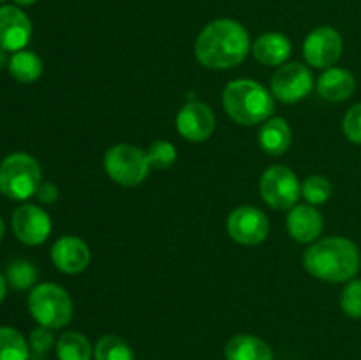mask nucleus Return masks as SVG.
<instances>
[{
	"instance_id": "cd10ccee",
	"label": "nucleus",
	"mask_w": 361,
	"mask_h": 360,
	"mask_svg": "<svg viewBox=\"0 0 361 360\" xmlns=\"http://www.w3.org/2000/svg\"><path fill=\"white\" fill-rule=\"evenodd\" d=\"M55 344V335H53L51 328H46L39 325L37 328L30 332V339H28V346H30V352L34 355H46V353L51 349V346Z\"/></svg>"
},
{
	"instance_id": "dca6fc26",
	"label": "nucleus",
	"mask_w": 361,
	"mask_h": 360,
	"mask_svg": "<svg viewBox=\"0 0 361 360\" xmlns=\"http://www.w3.org/2000/svg\"><path fill=\"white\" fill-rule=\"evenodd\" d=\"M356 90V80L348 69L328 67L317 80V92L323 99L331 102L348 101Z\"/></svg>"
},
{
	"instance_id": "72a5a7b5",
	"label": "nucleus",
	"mask_w": 361,
	"mask_h": 360,
	"mask_svg": "<svg viewBox=\"0 0 361 360\" xmlns=\"http://www.w3.org/2000/svg\"><path fill=\"white\" fill-rule=\"evenodd\" d=\"M4 233H6V224H4V219L0 217V242H2L4 239Z\"/></svg>"
},
{
	"instance_id": "7c9ffc66",
	"label": "nucleus",
	"mask_w": 361,
	"mask_h": 360,
	"mask_svg": "<svg viewBox=\"0 0 361 360\" xmlns=\"http://www.w3.org/2000/svg\"><path fill=\"white\" fill-rule=\"evenodd\" d=\"M6 66H9V56H7V52L4 48H0V71Z\"/></svg>"
},
{
	"instance_id": "c85d7f7f",
	"label": "nucleus",
	"mask_w": 361,
	"mask_h": 360,
	"mask_svg": "<svg viewBox=\"0 0 361 360\" xmlns=\"http://www.w3.org/2000/svg\"><path fill=\"white\" fill-rule=\"evenodd\" d=\"M342 129H344L345 138L353 143L361 145V102L353 106L344 116L342 122Z\"/></svg>"
},
{
	"instance_id": "f8f14e48",
	"label": "nucleus",
	"mask_w": 361,
	"mask_h": 360,
	"mask_svg": "<svg viewBox=\"0 0 361 360\" xmlns=\"http://www.w3.org/2000/svg\"><path fill=\"white\" fill-rule=\"evenodd\" d=\"M176 131L194 143L207 141L215 131L214 112L201 101L187 102L176 115Z\"/></svg>"
},
{
	"instance_id": "4be33fe9",
	"label": "nucleus",
	"mask_w": 361,
	"mask_h": 360,
	"mask_svg": "<svg viewBox=\"0 0 361 360\" xmlns=\"http://www.w3.org/2000/svg\"><path fill=\"white\" fill-rule=\"evenodd\" d=\"M30 346L20 330L0 327V360H28Z\"/></svg>"
},
{
	"instance_id": "2f4dec72",
	"label": "nucleus",
	"mask_w": 361,
	"mask_h": 360,
	"mask_svg": "<svg viewBox=\"0 0 361 360\" xmlns=\"http://www.w3.org/2000/svg\"><path fill=\"white\" fill-rule=\"evenodd\" d=\"M6 277H4L2 274H0V304H2V300L6 299V289H7V286H6Z\"/></svg>"
},
{
	"instance_id": "f257e3e1",
	"label": "nucleus",
	"mask_w": 361,
	"mask_h": 360,
	"mask_svg": "<svg viewBox=\"0 0 361 360\" xmlns=\"http://www.w3.org/2000/svg\"><path fill=\"white\" fill-rule=\"evenodd\" d=\"M250 52L247 28L231 18H219L208 23L197 35L194 53L208 69H231L240 66Z\"/></svg>"
},
{
	"instance_id": "473e14b6",
	"label": "nucleus",
	"mask_w": 361,
	"mask_h": 360,
	"mask_svg": "<svg viewBox=\"0 0 361 360\" xmlns=\"http://www.w3.org/2000/svg\"><path fill=\"white\" fill-rule=\"evenodd\" d=\"M14 2H16L18 6H32V4H35L37 0H14Z\"/></svg>"
},
{
	"instance_id": "ddd939ff",
	"label": "nucleus",
	"mask_w": 361,
	"mask_h": 360,
	"mask_svg": "<svg viewBox=\"0 0 361 360\" xmlns=\"http://www.w3.org/2000/svg\"><path fill=\"white\" fill-rule=\"evenodd\" d=\"M30 37V18L16 6L0 7V48L16 53L28 44Z\"/></svg>"
},
{
	"instance_id": "6ab92c4d",
	"label": "nucleus",
	"mask_w": 361,
	"mask_h": 360,
	"mask_svg": "<svg viewBox=\"0 0 361 360\" xmlns=\"http://www.w3.org/2000/svg\"><path fill=\"white\" fill-rule=\"evenodd\" d=\"M291 141L293 133L286 119H268L261 126L259 145L268 155H282L291 147Z\"/></svg>"
},
{
	"instance_id": "c756f323",
	"label": "nucleus",
	"mask_w": 361,
	"mask_h": 360,
	"mask_svg": "<svg viewBox=\"0 0 361 360\" xmlns=\"http://www.w3.org/2000/svg\"><path fill=\"white\" fill-rule=\"evenodd\" d=\"M37 198L46 205L55 203L59 200V187L51 182H42L37 189Z\"/></svg>"
},
{
	"instance_id": "9d476101",
	"label": "nucleus",
	"mask_w": 361,
	"mask_h": 360,
	"mask_svg": "<svg viewBox=\"0 0 361 360\" xmlns=\"http://www.w3.org/2000/svg\"><path fill=\"white\" fill-rule=\"evenodd\" d=\"M228 232L235 242L242 246H257L267 240L270 222L261 208L243 205L235 208L228 217Z\"/></svg>"
},
{
	"instance_id": "393cba45",
	"label": "nucleus",
	"mask_w": 361,
	"mask_h": 360,
	"mask_svg": "<svg viewBox=\"0 0 361 360\" xmlns=\"http://www.w3.org/2000/svg\"><path fill=\"white\" fill-rule=\"evenodd\" d=\"M331 193H334V187H331L330 180L326 176L312 175L302 184V196L314 207L326 203L331 198Z\"/></svg>"
},
{
	"instance_id": "9b49d317",
	"label": "nucleus",
	"mask_w": 361,
	"mask_h": 360,
	"mask_svg": "<svg viewBox=\"0 0 361 360\" xmlns=\"http://www.w3.org/2000/svg\"><path fill=\"white\" fill-rule=\"evenodd\" d=\"M11 224H13L14 236L25 246H39L46 242L51 233V217L48 212L32 203L18 207L11 219Z\"/></svg>"
},
{
	"instance_id": "5701e85b",
	"label": "nucleus",
	"mask_w": 361,
	"mask_h": 360,
	"mask_svg": "<svg viewBox=\"0 0 361 360\" xmlns=\"http://www.w3.org/2000/svg\"><path fill=\"white\" fill-rule=\"evenodd\" d=\"M94 360H134V353L126 339L104 335L95 344Z\"/></svg>"
},
{
	"instance_id": "aec40b11",
	"label": "nucleus",
	"mask_w": 361,
	"mask_h": 360,
	"mask_svg": "<svg viewBox=\"0 0 361 360\" xmlns=\"http://www.w3.org/2000/svg\"><path fill=\"white\" fill-rule=\"evenodd\" d=\"M9 74L20 83H34L42 74V60L34 52L20 49L9 59Z\"/></svg>"
},
{
	"instance_id": "423d86ee",
	"label": "nucleus",
	"mask_w": 361,
	"mask_h": 360,
	"mask_svg": "<svg viewBox=\"0 0 361 360\" xmlns=\"http://www.w3.org/2000/svg\"><path fill=\"white\" fill-rule=\"evenodd\" d=\"M104 169L113 182L126 187L140 186L150 173L147 152L130 143H120L104 155Z\"/></svg>"
},
{
	"instance_id": "a878e982",
	"label": "nucleus",
	"mask_w": 361,
	"mask_h": 360,
	"mask_svg": "<svg viewBox=\"0 0 361 360\" xmlns=\"http://www.w3.org/2000/svg\"><path fill=\"white\" fill-rule=\"evenodd\" d=\"M148 162H150V168L154 169H168L175 164L176 161V148L175 145L169 143V141L159 140L148 147L147 150Z\"/></svg>"
},
{
	"instance_id": "412c9836",
	"label": "nucleus",
	"mask_w": 361,
	"mask_h": 360,
	"mask_svg": "<svg viewBox=\"0 0 361 360\" xmlns=\"http://www.w3.org/2000/svg\"><path fill=\"white\" fill-rule=\"evenodd\" d=\"M92 356H94V348L80 332H66L56 341L59 360H92Z\"/></svg>"
},
{
	"instance_id": "1a4fd4ad",
	"label": "nucleus",
	"mask_w": 361,
	"mask_h": 360,
	"mask_svg": "<svg viewBox=\"0 0 361 360\" xmlns=\"http://www.w3.org/2000/svg\"><path fill=\"white\" fill-rule=\"evenodd\" d=\"M344 52L342 35L334 27H317L303 41V59L309 66L328 69L335 66Z\"/></svg>"
},
{
	"instance_id": "20e7f679",
	"label": "nucleus",
	"mask_w": 361,
	"mask_h": 360,
	"mask_svg": "<svg viewBox=\"0 0 361 360\" xmlns=\"http://www.w3.org/2000/svg\"><path fill=\"white\" fill-rule=\"evenodd\" d=\"M42 172L37 159L25 152H14L0 162V193L14 201H25L37 194Z\"/></svg>"
},
{
	"instance_id": "f704fd0d",
	"label": "nucleus",
	"mask_w": 361,
	"mask_h": 360,
	"mask_svg": "<svg viewBox=\"0 0 361 360\" xmlns=\"http://www.w3.org/2000/svg\"><path fill=\"white\" fill-rule=\"evenodd\" d=\"M4 2H6V0H0V7H2V6H4Z\"/></svg>"
},
{
	"instance_id": "4468645a",
	"label": "nucleus",
	"mask_w": 361,
	"mask_h": 360,
	"mask_svg": "<svg viewBox=\"0 0 361 360\" xmlns=\"http://www.w3.org/2000/svg\"><path fill=\"white\" fill-rule=\"evenodd\" d=\"M51 261L63 274H81L90 263V249L80 236H60L51 247Z\"/></svg>"
},
{
	"instance_id": "bb28decb",
	"label": "nucleus",
	"mask_w": 361,
	"mask_h": 360,
	"mask_svg": "<svg viewBox=\"0 0 361 360\" xmlns=\"http://www.w3.org/2000/svg\"><path fill=\"white\" fill-rule=\"evenodd\" d=\"M341 307L349 318L360 320L361 318V279H351L345 288L342 289Z\"/></svg>"
},
{
	"instance_id": "2eb2a0df",
	"label": "nucleus",
	"mask_w": 361,
	"mask_h": 360,
	"mask_svg": "<svg viewBox=\"0 0 361 360\" xmlns=\"http://www.w3.org/2000/svg\"><path fill=\"white\" fill-rule=\"evenodd\" d=\"M323 214L314 205H298L288 214V232L300 244H312L323 232Z\"/></svg>"
},
{
	"instance_id": "6e6552de",
	"label": "nucleus",
	"mask_w": 361,
	"mask_h": 360,
	"mask_svg": "<svg viewBox=\"0 0 361 360\" xmlns=\"http://www.w3.org/2000/svg\"><path fill=\"white\" fill-rule=\"evenodd\" d=\"M314 76L300 62L282 64L271 78V95L286 104H295L312 92Z\"/></svg>"
},
{
	"instance_id": "f3484780",
	"label": "nucleus",
	"mask_w": 361,
	"mask_h": 360,
	"mask_svg": "<svg viewBox=\"0 0 361 360\" xmlns=\"http://www.w3.org/2000/svg\"><path fill=\"white\" fill-rule=\"evenodd\" d=\"M293 44L288 35L281 32H267L252 44V55L264 66H282L291 56Z\"/></svg>"
},
{
	"instance_id": "b1692460",
	"label": "nucleus",
	"mask_w": 361,
	"mask_h": 360,
	"mask_svg": "<svg viewBox=\"0 0 361 360\" xmlns=\"http://www.w3.org/2000/svg\"><path fill=\"white\" fill-rule=\"evenodd\" d=\"M37 268L27 260H16L7 268V282L14 289H28L37 282Z\"/></svg>"
},
{
	"instance_id": "7ed1b4c3",
	"label": "nucleus",
	"mask_w": 361,
	"mask_h": 360,
	"mask_svg": "<svg viewBox=\"0 0 361 360\" xmlns=\"http://www.w3.org/2000/svg\"><path fill=\"white\" fill-rule=\"evenodd\" d=\"M226 113L242 126L267 122L275 112L274 95L254 80H235L226 85L222 92Z\"/></svg>"
},
{
	"instance_id": "f03ea898",
	"label": "nucleus",
	"mask_w": 361,
	"mask_h": 360,
	"mask_svg": "<svg viewBox=\"0 0 361 360\" xmlns=\"http://www.w3.org/2000/svg\"><path fill=\"white\" fill-rule=\"evenodd\" d=\"M303 267L319 281L348 282L358 275L361 254L353 240L345 236H328L314 242L305 251Z\"/></svg>"
},
{
	"instance_id": "a211bd4d",
	"label": "nucleus",
	"mask_w": 361,
	"mask_h": 360,
	"mask_svg": "<svg viewBox=\"0 0 361 360\" xmlns=\"http://www.w3.org/2000/svg\"><path fill=\"white\" fill-rule=\"evenodd\" d=\"M226 360H274V352L257 335L238 334L226 346Z\"/></svg>"
},
{
	"instance_id": "39448f33",
	"label": "nucleus",
	"mask_w": 361,
	"mask_h": 360,
	"mask_svg": "<svg viewBox=\"0 0 361 360\" xmlns=\"http://www.w3.org/2000/svg\"><path fill=\"white\" fill-rule=\"evenodd\" d=\"M28 311L41 327L56 330L73 320V299L62 286L41 282L28 295Z\"/></svg>"
},
{
	"instance_id": "0eeeda50",
	"label": "nucleus",
	"mask_w": 361,
	"mask_h": 360,
	"mask_svg": "<svg viewBox=\"0 0 361 360\" xmlns=\"http://www.w3.org/2000/svg\"><path fill=\"white\" fill-rule=\"evenodd\" d=\"M261 198L275 210H291L302 196V184L288 166H271L261 175Z\"/></svg>"
}]
</instances>
